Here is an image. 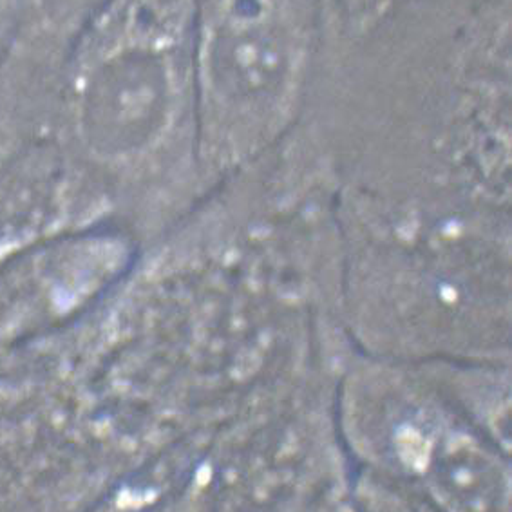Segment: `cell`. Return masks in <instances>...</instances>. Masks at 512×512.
Returning <instances> with one entry per match:
<instances>
[{
	"instance_id": "1",
	"label": "cell",
	"mask_w": 512,
	"mask_h": 512,
	"mask_svg": "<svg viewBox=\"0 0 512 512\" xmlns=\"http://www.w3.org/2000/svg\"><path fill=\"white\" fill-rule=\"evenodd\" d=\"M299 49L272 0H230L201 53V87L230 156H245L285 120Z\"/></svg>"
},
{
	"instance_id": "2",
	"label": "cell",
	"mask_w": 512,
	"mask_h": 512,
	"mask_svg": "<svg viewBox=\"0 0 512 512\" xmlns=\"http://www.w3.org/2000/svg\"><path fill=\"white\" fill-rule=\"evenodd\" d=\"M180 105L171 38L140 29L87 66L76 87V133L100 162H136L171 133Z\"/></svg>"
},
{
	"instance_id": "3",
	"label": "cell",
	"mask_w": 512,
	"mask_h": 512,
	"mask_svg": "<svg viewBox=\"0 0 512 512\" xmlns=\"http://www.w3.org/2000/svg\"><path fill=\"white\" fill-rule=\"evenodd\" d=\"M420 476L447 512H509L507 469L460 427L446 424L440 431Z\"/></svg>"
},
{
	"instance_id": "4",
	"label": "cell",
	"mask_w": 512,
	"mask_h": 512,
	"mask_svg": "<svg viewBox=\"0 0 512 512\" xmlns=\"http://www.w3.org/2000/svg\"><path fill=\"white\" fill-rule=\"evenodd\" d=\"M308 475L299 438L286 429L257 435V444L230 471L223 494L225 512H285L301 498Z\"/></svg>"
},
{
	"instance_id": "5",
	"label": "cell",
	"mask_w": 512,
	"mask_h": 512,
	"mask_svg": "<svg viewBox=\"0 0 512 512\" xmlns=\"http://www.w3.org/2000/svg\"><path fill=\"white\" fill-rule=\"evenodd\" d=\"M86 2L87 0H33L38 13L55 26L73 19Z\"/></svg>"
},
{
	"instance_id": "6",
	"label": "cell",
	"mask_w": 512,
	"mask_h": 512,
	"mask_svg": "<svg viewBox=\"0 0 512 512\" xmlns=\"http://www.w3.org/2000/svg\"><path fill=\"white\" fill-rule=\"evenodd\" d=\"M6 147H8V131H6L4 124L0 122V162H2V158L6 154Z\"/></svg>"
}]
</instances>
